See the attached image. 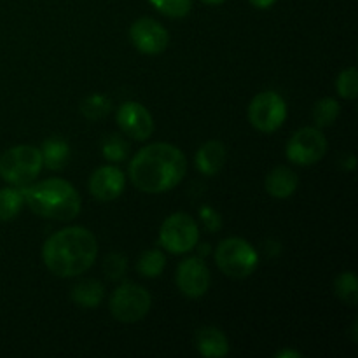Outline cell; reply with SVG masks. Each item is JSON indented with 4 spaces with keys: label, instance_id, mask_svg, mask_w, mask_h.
<instances>
[{
    "label": "cell",
    "instance_id": "obj_1",
    "mask_svg": "<svg viewBox=\"0 0 358 358\" xmlns=\"http://www.w3.org/2000/svg\"><path fill=\"white\" fill-rule=\"evenodd\" d=\"M187 159L171 143H149L135 154L129 163V178L138 191L161 194L177 187L185 177Z\"/></svg>",
    "mask_w": 358,
    "mask_h": 358
},
{
    "label": "cell",
    "instance_id": "obj_2",
    "mask_svg": "<svg viewBox=\"0 0 358 358\" xmlns=\"http://www.w3.org/2000/svg\"><path fill=\"white\" fill-rule=\"evenodd\" d=\"M98 255V241L90 229L80 226L56 231L42 247L45 268L58 278H73L86 273Z\"/></svg>",
    "mask_w": 358,
    "mask_h": 358
},
{
    "label": "cell",
    "instance_id": "obj_3",
    "mask_svg": "<svg viewBox=\"0 0 358 358\" xmlns=\"http://www.w3.org/2000/svg\"><path fill=\"white\" fill-rule=\"evenodd\" d=\"M24 205L44 219L66 222L80 213V196L70 182L63 178H48L34 185H24Z\"/></svg>",
    "mask_w": 358,
    "mask_h": 358
},
{
    "label": "cell",
    "instance_id": "obj_4",
    "mask_svg": "<svg viewBox=\"0 0 358 358\" xmlns=\"http://www.w3.org/2000/svg\"><path fill=\"white\" fill-rule=\"evenodd\" d=\"M42 168L41 149L34 145H16L0 156V177L14 187L31 184Z\"/></svg>",
    "mask_w": 358,
    "mask_h": 358
},
{
    "label": "cell",
    "instance_id": "obj_5",
    "mask_svg": "<svg viewBox=\"0 0 358 358\" xmlns=\"http://www.w3.org/2000/svg\"><path fill=\"white\" fill-rule=\"evenodd\" d=\"M215 264L229 278H248L259 266V254L243 238H226L215 250Z\"/></svg>",
    "mask_w": 358,
    "mask_h": 358
},
{
    "label": "cell",
    "instance_id": "obj_6",
    "mask_svg": "<svg viewBox=\"0 0 358 358\" xmlns=\"http://www.w3.org/2000/svg\"><path fill=\"white\" fill-rule=\"evenodd\" d=\"M152 306V297L143 287L136 283H122L110 297L112 317L122 324H135L145 318Z\"/></svg>",
    "mask_w": 358,
    "mask_h": 358
},
{
    "label": "cell",
    "instance_id": "obj_7",
    "mask_svg": "<svg viewBox=\"0 0 358 358\" xmlns=\"http://www.w3.org/2000/svg\"><path fill=\"white\" fill-rule=\"evenodd\" d=\"M199 241V227L191 215L184 212L171 213L159 229V243L170 254H187Z\"/></svg>",
    "mask_w": 358,
    "mask_h": 358
},
{
    "label": "cell",
    "instance_id": "obj_8",
    "mask_svg": "<svg viewBox=\"0 0 358 358\" xmlns=\"http://www.w3.org/2000/svg\"><path fill=\"white\" fill-rule=\"evenodd\" d=\"M287 103L275 91L259 93L248 107V121L257 131L273 133L283 126L287 119Z\"/></svg>",
    "mask_w": 358,
    "mask_h": 358
},
{
    "label": "cell",
    "instance_id": "obj_9",
    "mask_svg": "<svg viewBox=\"0 0 358 358\" xmlns=\"http://www.w3.org/2000/svg\"><path fill=\"white\" fill-rule=\"evenodd\" d=\"M327 152V138L318 128L297 129L292 138L287 143V157L290 163L299 166H311L317 164Z\"/></svg>",
    "mask_w": 358,
    "mask_h": 358
},
{
    "label": "cell",
    "instance_id": "obj_10",
    "mask_svg": "<svg viewBox=\"0 0 358 358\" xmlns=\"http://www.w3.org/2000/svg\"><path fill=\"white\" fill-rule=\"evenodd\" d=\"M129 38L142 55L156 56L166 49L170 42L168 30L152 17H140L129 28Z\"/></svg>",
    "mask_w": 358,
    "mask_h": 358
},
{
    "label": "cell",
    "instance_id": "obj_11",
    "mask_svg": "<svg viewBox=\"0 0 358 358\" xmlns=\"http://www.w3.org/2000/svg\"><path fill=\"white\" fill-rule=\"evenodd\" d=\"M119 128L129 138H135L138 142L147 140L154 131V121L150 112L138 101H124L117 108L115 114Z\"/></svg>",
    "mask_w": 358,
    "mask_h": 358
},
{
    "label": "cell",
    "instance_id": "obj_12",
    "mask_svg": "<svg viewBox=\"0 0 358 358\" xmlns=\"http://www.w3.org/2000/svg\"><path fill=\"white\" fill-rule=\"evenodd\" d=\"M177 285L191 299L205 296L210 289V271L199 257H187L177 268Z\"/></svg>",
    "mask_w": 358,
    "mask_h": 358
},
{
    "label": "cell",
    "instance_id": "obj_13",
    "mask_svg": "<svg viewBox=\"0 0 358 358\" xmlns=\"http://www.w3.org/2000/svg\"><path fill=\"white\" fill-rule=\"evenodd\" d=\"M126 177L121 168L105 164L90 177V192L100 201H114L122 194Z\"/></svg>",
    "mask_w": 358,
    "mask_h": 358
},
{
    "label": "cell",
    "instance_id": "obj_14",
    "mask_svg": "<svg viewBox=\"0 0 358 358\" xmlns=\"http://www.w3.org/2000/svg\"><path fill=\"white\" fill-rule=\"evenodd\" d=\"M226 157L227 152L224 143L219 140H210V142L203 143L196 152V168L206 177H213L222 170Z\"/></svg>",
    "mask_w": 358,
    "mask_h": 358
},
{
    "label": "cell",
    "instance_id": "obj_15",
    "mask_svg": "<svg viewBox=\"0 0 358 358\" xmlns=\"http://www.w3.org/2000/svg\"><path fill=\"white\" fill-rule=\"evenodd\" d=\"M299 177L289 166H276L266 177V191L276 199L290 198L297 191Z\"/></svg>",
    "mask_w": 358,
    "mask_h": 358
},
{
    "label": "cell",
    "instance_id": "obj_16",
    "mask_svg": "<svg viewBox=\"0 0 358 358\" xmlns=\"http://www.w3.org/2000/svg\"><path fill=\"white\" fill-rule=\"evenodd\" d=\"M196 346L201 357L222 358L229 353V341L217 327H203L196 334Z\"/></svg>",
    "mask_w": 358,
    "mask_h": 358
},
{
    "label": "cell",
    "instance_id": "obj_17",
    "mask_svg": "<svg viewBox=\"0 0 358 358\" xmlns=\"http://www.w3.org/2000/svg\"><path fill=\"white\" fill-rule=\"evenodd\" d=\"M42 164L52 171H59L66 166L70 159V145L59 136H51L41 147Z\"/></svg>",
    "mask_w": 358,
    "mask_h": 358
},
{
    "label": "cell",
    "instance_id": "obj_18",
    "mask_svg": "<svg viewBox=\"0 0 358 358\" xmlns=\"http://www.w3.org/2000/svg\"><path fill=\"white\" fill-rule=\"evenodd\" d=\"M105 297V289L98 280H80L72 289V301L80 308L93 310L101 304Z\"/></svg>",
    "mask_w": 358,
    "mask_h": 358
},
{
    "label": "cell",
    "instance_id": "obj_19",
    "mask_svg": "<svg viewBox=\"0 0 358 358\" xmlns=\"http://www.w3.org/2000/svg\"><path fill=\"white\" fill-rule=\"evenodd\" d=\"M24 205L21 187L0 189V222L13 220Z\"/></svg>",
    "mask_w": 358,
    "mask_h": 358
},
{
    "label": "cell",
    "instance_id": "obj_20",
    "mask_svg": "<svg viewBox=\"0 0 358 358\" xmlns=\"http://www.w3.org/2000/svg\"><path fill=\"white\" fill-rule=\"evenodd\" d=\"M164 266H166V257H164L163 252L152 248V250H147L140 255L136 269H138L140 276H143V278H157L164 269Z\"/></svg>",
    "mask_w": 358,
    "mask_h": 358
},
{
    "label": "cell",
    "instance_id": "obj_21",
    "mask_svg": "<svg viewBox=\"0 0 358 358\" xmlns=\"http://www.w3.org/2000/svg\"><path fill=\"white\" fill-rule=\"evenodd\" d=\"M341 114V107L334 98H322L320 101L315 103L313 119L318 128H327L336 122V119Z\"/></svg>",
    "mask_w": 358,
    "mask_h": 358
},
{
    "label": "cell",
    "instance_id": "obj_22",
    "mask_svg": "<svg viewBox=\"0 0 358 358\" xmlns=\"http://www.w3.org/2000/svg\"><path fill=\"white\" fill-rule=\"evenodd\" d=\"M334 289L343 303L350 304V306H355L358 303V282L353 271L341 273V275L336 278Z\"/></svg>",
    "mask_w": 358,
    "mask_h": 358
},
{
    "label": "cell",
    "instance_id": "obj_23",
    "mask_svg": "<svg viewBox=\"0 0 358 358\" xmlns=\"http://www.w3.org/2000/svg\"><path fill=\"white\" fill-rule=\"evenodd\" d=\"M112 101L103 94H91L80 103V112L87 121H100L110 112Z\"/></svg>",
    "mask_w": 358,
    "mask_h": 358
},
{
    "label": "cell",
    "instance_id": "obj_24",
    "mask_svg": "<svg viewBox=\"0 0 358 358\" xmlns=\"http://www.w3.org/2000/svg\"><path fill=\"white\" fill-rule=\"evenodd\" d=\"M101 154L107 161L110 163H119V161H124L129 154V145L121 135H110L103 140V145H101Z\"/></svg>",
    "mask_w": 358,
    "mask_h": 358
},
{
    "label": "cell",
    "instance_id": "obj_25",
    "mask_svg": "<svg viewBox=\"0 0 358 358\" xmlns=\"http://www.w3.org/2000/svg\"><path fill=\"white\" fill-rule=\"evenodd\" d=\"M161 14L168 17H184L191 13V0H149Z\"/></svg>",
    "mask_w": 358,
    "mask_h": 358
},
{
    "label": "cell",
    "instance_id": "obj_26",
    "mask_svg": "<svg viewBox=\"0 0 358 358\" xmlns=\"http://www.w3.org/2000/svg\"><path fill=\"white\" fill-rule=\"evenodd\" d=\"M336 87H338L339 96L346 98V100H355L358 94V76L355 66H350L339 73Z\"/></svg>",
    "mask_w": 358,
    "mask_h": 358
},
{
    "label": "cell",
    "instance_id": "obj_27",
    "mask_svg": "<svg viewBox=\"0 0 358 358\" xmlns=\"http://www.w3.org/2000/svg\"><path fill=\"white\" fill-rule=\"evenodd\" d=\"M103 271L107 278L121 280L126 275V271H128V259H126V255L117 254V252L107 255L103 261Z\"/></svg>",
    "mask_w": 358,
    "mask_h": 358
},
{
    "label": "cell",
    "instance_id": "obj_28",
    "mask_svg": "<svg viewBox=\"0 0 358 358\" xmlns=\"http://www.w3.org/2000/svg\"><path fill=\"white\" fill-rule=\"evenodd\" d=\"M199 217H201L203 224L208 231H219L222 227V219H220L219 213L212 208V206H203L199 208Z\"/></svg>",
    "mask_w": 358,
    "mask_h": 358
},
{
    "label": "cell",
    "instance_id": "obj_29",
    "mask_svg": "<svg viewBox=\"0 0 358 358\" xmlns=\"http://www.w3.org/2000/svg\"><path fill=\"white\" fill-rule=\"evenodd\" d=\"M248 2L257 9H269L271 6H275L276 0H248Z\"/></svg>",
    "mask_w": 358,
    "mask_h": 358
},
{
    "label": "cell",
    "instance_id": "obj_30",
    "mask_svg": "<svg viewBox=\"0 0 358 358\" xmlns=\"http://www.w3.org/2000/svg\"><path fill=\"white\" fill-rule=\"evenodd\" d=\"M278 358H301L299 352H294V350H282V352L276 353Z\"/></svg>",
    "mask_w": 358,
    "mask_h": 358
},
{
    "label": "cell",
    "instance_id": "obj_31",
    "mask_svg": "<svg viewBox=\"0 0 358 358\" xmlns=\"http://www.w3.org/2000/svg\"><path fill=\"white\" fill-rule=\"evenodd\" d=\"M201 2H205V3H210V6H219V3L226 2V0H201Z\"/></svg>",
    "mask_w": 358,
    "mask_h": 358
}]
</instances>
